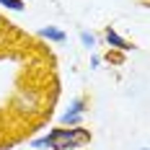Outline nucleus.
Instances as JSON below:
<instances>
[{
	"label": "nucleus",
	"instance_id": "obj_7",
	"mask_svg": "<svg viewBox=\"0 0 150 150\" xmlns=\"http://www.w3.org/2000/svg\"><path fill=\"white\" fill-rule=\"evenodd\" d=\"M0 8L13 11V13H23V11H26V3H23V0H0Z\"/></svg>",
	"mask_w": 150,
	"mask_h": 150
},
{
	"label": "nucleus",
	"instance_id": "obj_3",
	"mask_svg": "<svg viewBox=\"0 0 150 150\" xmlns=\"http://www.w3.org/2000/svg\"><path fill=\"white\" fill-rule=\"evenodd\" d=\"M86 111H88V98H86V96H75L73 101L67 104V109L62 111L60 124L62 127H83Z\"/></svg>",
	"mask_w": 150,
	"mask_h": 150
},
{
	"label": "nucleus",
	"instance_id": "obj_2",
	"mask_svg": "<svg viewBox=\"0 0 150 150\" xmlns=\"http://www.w3.org/2000/svg\"><path fill=\"white\" fill-rule=\"evenodd\" d=\"M42 91L36 88H18V93L13 96V101H11V106H13L16 114H21V117H31V114H36L39 109H42Z\"/></svg>",
	"mask_w": 150,
	"mask_h": 150
},
{
	"label": "nucleus",
	"instance_id": "obj_10",
	"mask_svg": "<svg viewBox=\"0 0 150 150\" xmlns=\"http://www.w3.org/2000/svg\"><path fill=\"white\" fill-rule=\"evenodd\" d=\"M140 150H148V148H140Z\"/></svg>",
	"mask_w": 150,
	"mask_h": 150
},
{
	"label": "nucleus",
	"instance_id": "obj_4",
	"mask_svg": "<svg viewBox=\"0 0 150 150\" xmlns=\"http://www.w3.org/2000/svg\"><path fill=\"white\" fill-rule=\"evenodd\" d=\"M104 42H106V47H111L114 52H129V49H135L114 26H106L104 29Z\"/></svg>",
	"mask_w": 150,
	"mask_h": 150
},
{
	"label": "nucleus",
	"instance_id": "obj_9",
	"mask_svg": "<svg viewBox=\"0 0 150 150\" xmlns=\"http://www.w3.org/2000/svg\"><path fill=\"white\" fill-rule=\"evenodd\" d=\"M0 26H3V18H0Z\"/></svg>",
	"mask_w": 150,
	"mask_h": 150
},
{
	"label": "nucleus",
	"instance_id": "obj_11",
	"mask_svg": "<svg viewBox=\"0 0 150 150\" xmlns=\"http://www.w3.org/2000/svg\"><path fill=\"white\" fill-rule=\"evenodd\" d=\"M23 3H29V0H23Z\"/></svg>",
	"mask_w": 150,
	"mask_h": 150
},
{
	"label": "nucleus",
	"instance_id": "obj_6",
	"mask_svg": "<svg viewBox=\"0 0 150 150\" xmlns=\"http://www.w3.org/2000/svg\"><path fill=\"white\" fill-rule=\"evenodd\" d=\"M78 36H80V44L86 47L88 52H93V49H96V44H98V39H96V34H91L88 29H80V34H78Z\"/></svg>",
	"mask_w": 150,
	"mask_h": 150
},
{
	"label": "nucleus",
	"instance_id": "obj_1",
	"mask_svg": "<svg viewBox=\"0 0 150 150\" xmlns=\"http://www.w3.org/2000/svg\"><path fill=\"white\" fill-rule=\"evenodd\" d=\"M91 142V129L86 127H54L47 135L34 137L29 145L31 150H78Z\"/></svg>",
	"mask_w": 150,
	"mask_h": 150
},
{
	"label": "nucleus",
	"instance_id": "obj_8",
	"mask_svg": "<svg viewBox=\"0 0 150 150\" xmlns=\"http://www.w3.org/2000/svg\"><path fill=\"white\" fill-rule=\"evenodd\" d=\"M101 65V54H96V52H91V70H96Z\"/></svg>",
	"mask_w": 150,
	"mask_h": 150
},
{
	"label": "nucleus",
	"instance_id": "obj_5",
	"mask_svg": "<svg viewBox=\"0 0 150 150\" xmlns=\"http://www.w3.org/2000/svg\"><path fill=\"white\" fill-rule=\"evenodd\" d=\"M36 36L39 39H44V42H52V44H65L67 42V34L60 29V26H42V29L36 31Z\"/></svg>",
	"mask_w": 150,
	"mask_h": 150
}]
</instances>
